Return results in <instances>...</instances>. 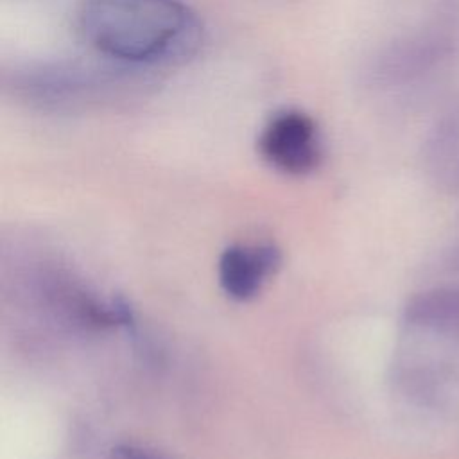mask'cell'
Returning a JSON list of instances; mask_svg holds the SVG:
<instances>
[{
    "mask_svg": "<svg viewBox=\"0 0 459 459\" xmlns=\"http://www.w3.org/2000/svg\"><path fill=\"white\" fill-rule=\"evenodd\" d=\"M455 267H459V256H457V260H455Z\"/></svg>",
    "mask_w": 459,
    "mask_h": 459,
    "instance_id": "7",
    "label": "cell"
},
{
    "mask_svg": "<svg viewBox=\"0 0 459 459\" xmlns=\"http://www.w3.org/2000/svg\"><path fill=\"white\" fill-rule=\"evenodd\" d=\"M109 459H165V457L138 445H118L111 450Z\"/></svg>",
    "mask_w": 459,
    "mask_h": 459,
    "instance_id": "6",
    "label": "cell"
},
{
    "mask_svg": "<svg viewBox=\"0 0 459 459\" xmlns=\"http://www.w3.org/2000/svg\"><path fill=\"white\" fill-rule=\"evenodd\" d=\"M427 163L432 178L445 190L459 188V115L445 118L427 145Z\"/></svg>",
    "mask_w": 459,
    "mask_h": 459,
    "instance_id": "5",
    "label": "cell"
},
{
    "mask_svg": "<svg viewBox=\"0 0 459 459\" xmlns=\"http://www.w3.org/2000/svg\"><path fill=\"white\" fill-rule=\"evenodd\" d=\"M258 149L269 165L296 176L314 170L323 152L316 122L298 109L274 113L260 133Z\"/></svg>",
    "mask_w": 459,
    "mask_h": 459,
    "instance_id": "2",
    "label": "cell"
},
{
    "mask_svg": "<svg viewBox=\"0 0 459 459\" xmlns=\"http://www.w3.org/2000/svg\"><path fill=\"white\" fill-rule=\"evenodd\" d=\"M403 319L414 328L459 339V287H436L412 296L405 305Z\"/></svg>",
    "mask_w": 459,
    "mask_h": 459,
    "instance_id": "4",
    "label": "cell"
},
{
    "mask_svg": "<svg viewBox=\"0 0 459 459\" xmlns=\"http://www.w3.org/2000/svg\"><path fill=\"white\" fill-rule=\"evenodd\" d=\"M281 264L280 249L273 244L231 246L219 260V280L224 292L238 301L253 298L264 280Z\"/></svg>",
    "mask_w": 459,
    "mask_h": 459,
    "instance_id": "3",
    "label": "cell"
},
{
    "mask_svg": "<svg viewBox=\"0 0 459 459\" xmlns=\"http://www.w3.org/2000/svg\"><path fill=\"white\" fill-rule=\"evenodd\" d=\"M79 18L88 43L126 65L183 61L201 43V23L179 0H84Z\"/></svg>",
    "mask_w": 459,
    "mask_h": 459,
    "instance_id": "1",
    "label": "cell"
}]
</instances>
